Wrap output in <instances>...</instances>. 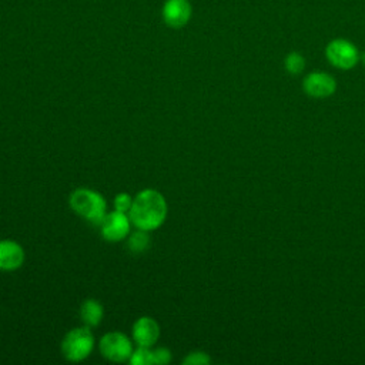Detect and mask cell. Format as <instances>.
Listing matches in <instances>:
<instances>
[{"label": "cell", "instance_id": "9a60e30c", "mask_svg": "<svg viewBox=\"0 0 365 365\" xmlns=\"http://www.w3.org/2000/svg\"><path fill=\"white\" fill-rule=\"evenodd\" d=\"M211 362V358L204 351H192L185 355L182 359L184 365H208Z\"/></svg>", "mask_w": 365, "mask_h": 365}, {"label": "cell", "instance_id": "3957f363", "mask_svg": "<svg viewBox=\"0 0 365 365\" xmlns=\"http://www.w3.org/2000/svg\"><path fill=\"white\" fill-rule=\"evenodd\" d=\"M96 339L90 327L83 325L70 329L61 341V354L70 362H81L90 356Z\"/></svg>", "mask_w": 365, "mask_h": 365}, {"label": "cell", "instance_id": "e0dca14e", "mask_svg": "<svg viewBox=\"0 0 365 365\" xmlns=\"http://www.w3.org/2000/svg\"><path fill=\"white\" fill-rule=\"evenodd\" d=\"M153 349V364L155 365H165L171 362V351L165 346H157V348H151Z\"/></svg>", "mask_w": 365, "mask_h": 365}, {"label": "cell", "instance_id": "52a82bcc", "mask_svg": "<svg viewBox=\"0 0 365 365\" xmlns=\"http://www.w3.org/2000/svg\"><path fill=\"white\" fill-rule=\"evenodd\" d=\"M302 90L314 98H327L335 93L336 81L325 71H311L302 80Z\"/></svg>", "mask_w": 365, "mask_h": 365}, {"label": "cell", "instance_id": "5bb4252c", "mask_svg": "<svg viewBox=\"0 0 365 365\" xmlns=\"http://www.w3.org/2000/svg\"><path fill=\"white\" fill-rule=\"evenodd\" d=\"M128 362L131 365H154L153 364V349L145 346H137L133 351Z\"/></svg>", "mask_w": 365, "mask_h": 365}, {"label": "cell", "instance_id": "8fae6325", "mask_svg": "<svg viewBox=\"0 0 365 365\" xmlns=\"http://www.w3.org/2000/svg\"><path fill=\"white\" fill-rule=\"evenodd\" d=\"M104 317V308L97 299L88 298L80 307V318L87 327H97Z\"/></svg>", "mask_w": 365, "mask_h": 365}, {"label": "cell", "instance_id": "277c9868", "mask_svg": "<svg viewBox=\"0 0 365 365\" xmlns=\"http://www.w3.org/2000/svg\"><path fill=\"white\" fill-rule=\"evenodd\" d=\"M325 57L331 66L339 70L354 68L361 56L356 46L346 38H334L325 47Z\"/></svg>", "mask_w": 365, "mask_h": 365}, {"label": "cell", "instance_id": "8992f818", "mask_svg": "<svg viewBox=\"0 0 365 365\" xmlns=\"http://www.w3.org/2000/svg\"><path fill=\"white\" fill-rule=\"evenodd\" d=\"M131 220L127 212L113 210L106 214L100 227L101 237L108 242H118L127 240L131 232Z\"/></svg>", "mask_w": 365, "mask_h": 365}, {"label": "cell", "instance_id": "ac0fdd59", "mask_svg": "<svg viewBox=\"0 0 365 365\" xmlns=\"http://www.w3.org/2000/svg\"><path fill=\"white\" fill-rule=\"evenodd\" d=\"M361 58H362V63H364V64H365V53H364V54H362V57H361Z\"/></svg>", "mask_w": 365, "mask_h": 365}, {"label": "cell", "instance_id": "4fadbf2b", "mask_svg": "<svg viewBox=\"0 0 365 365\" xmlns=\"http://www.w3.org/2000/svg\"><path fill=\"white\" fill-rule=\"evenodd\" d=\"M305 57L298 51H291L284 58V67L292 76L301 74L305 68Z\"/></svg>", "mask_w": 365, "mask_h": 365}, {"label": "cell", "instance_id": "6da1fadb", "mask_svg": "<svg viewBox=\"0 0 365 365\" xmlns=\"http://www.w3.org/2000/svg\"><path fill=\"white\" fill-rule=\"evenodd\" d=\"M168 214V205L164 195L154 188H144L133 197L128 211L133 227L143 231H154L160 228Z\"/></svg>", "mask_w": 365, "mask_h": 365}, {"label": "cell", "instance_id": "30bf717a", "mask_svg": "<svg viewBox=\"0 0 365 365\" xmlns=\"http://www.w3.org/2000/svg\"><path fill=\"white\" fill-rule=\"evenodd\" d=\"M23 247L14 240H0V271H16L24 262Z\"/></svg>", "mask_w": 365, "mask_h": 365}, {"label": "cell", "instance_id": "9c48e42d", "mask_svg": "<svg viewBox=\"0 0 365 365\" xmlns=\"http://www.w3.org/2000/svg\"><path fill=\"white\" fill-rule=\"evenodd\" d=\"M131 335L137 346L153 348L160 338V325L153 317L143 315L133 324Z\"/></svg>", "mask_w": 365, "mask_h": 365}, {"label": "cell", "instance_id": "ba28073f", "mask_svg": "<svg viewBox=\"0 0 365 365\" xmlns=\"http://www.w3.org/2000/svg\"><path fill=\"white\" fill-rule=\"evenodd\" d=\"M192 14V7L188 0H165L161 9L163 21L171 29L184 27Z\"/></svg>", "mask_w": 365, "mask_h": 365}, {"label": "cell", "instance_id": "5b68a950", "mask_svg": "<svg viewBox=\"0 0 365 365\" xmlns=\"http://www.w3.org/2000/svg\"><path fill=\"white\" fill-rule=\"evenodd\" d=\"M98 349L100 354L111 362H125L130 359L134 346L125 334L120 331H111L100 338Z\"/></svg>", "mask_w": 365, "mask_h": 365}, {"label": "cell", "instance_id": "7a4b0ae2", "mask_svg": "<svg viewBox=\"0 0 365 365\" xmlns=\"http://www.w3.org/2000/svg\"><path fill=\"white\" fill-rule=\"evenodd\" d=\"M70 208L83 220L93 225H100L107 211L106 198L93 188L80 187L71 191L68 197Z\"/></svg>", "mask_w": 365, "mask_h": 365}, {"label": "cell", "instance_id": "2e32d148", "mask_svg": "<svg viewBox=\"0 0 365 365\" xmlns=\"http://www.w3.org/2000/svg\"><path fill=\"white\" fill-rule=\"evenodd\" d=\"M131 204H133V197L128 192H118L114 197V201H113L114 210L121 211V212H127V214L131 208Z\"/></svg>", "mask_w": 365, "mask_h": 365}, {"label": "cell", "instance_id": "7c38bea8", "mask_svg": "<svg viewBox=\"0 0 365 365\" xmlns=\"http://www.w3.org/2000/svg\"><path fill=\"white\" fill-rule=\"evenodd\" d=\"M127 245L130 248V251L140 254L147 251V248L150 247V237H148V231H143V230H137L134 232H130V235L127 237Z\"/></svg>", "mask_w": 365, "mask_h": 365}]
</instances>
